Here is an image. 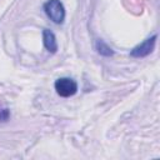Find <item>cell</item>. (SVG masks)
<instances>
[{"instance_id":"1","label":"cell","mask_w":160,"mask_h":160,"mask_svg":"<svg viewBox=\"0 0 160 160\" xmlns=\"http://www.w3.org/2000/svg\"><path fill=\"white\" fill-rule=\"evenodd\" d=\"M44 11L55 24H61L65 19V8L60 0H48L44 4Z\"/></svg>"},{"instance_id":"3","label":"cell","mask_w":160,"mask_h":160,"mask_svg":"<svg viewBox=\"0 0 160 160\" xmlns=\"http://www.w3.org/2000/svg\"><path fill=\"white\" fill-rule=\"evenodd\" d=\"M156 38H158V35H152L151 38L145 39L142 42H140L139 45H136L130 51V55L132 58H145V56H148L150 52H152V50L155 48Z\"/></svg>"},{"instance_id":"2","label":"cell","mask_w":160,"mask_h":160,"mask_svg":"<svg viewBox=\"0 0 160 160\" xmlns=\"http://www.w3.org/2000/svg\"><path fill=\"white\" fill-rule=\"evenodd\" d=\"M54 86L58 95H60L61 98H70L78 91V84L71 78H59L55 81Z\"/></svg>"},{"instance_id":"4","label":"cell","mask_w":160,"mask_h":160,"mask_svg":"<svg viewBox=\"0 0 160 160\" xmlns=\"http://www.w3.org/2000/svg\"><path fill=\"white\" fill-rule=\"evenodd\" d=\"M42 42H44L45 49L49 52H51V54L56 52V50H58V41H56V38H55V35H54V32L51 30L44 29V31H42Z\"/></svg>"},{"instance_id":"5","label":"cell","mask_w":160,"mask_h":160,"mask_svg":"<svg viewBox=\"0 0 160 160\" xmlns=\"http://www.w3.org/2000/svg\"><path fill=\"white\" fill-rule=\"evenodd\" d=\"M95 49H96V51H98L100 55H102V56H112V55H114V50H112L106 42H104V41L100 40V39L96 40V42H95Z\"/></svg>"}]
</instances>
